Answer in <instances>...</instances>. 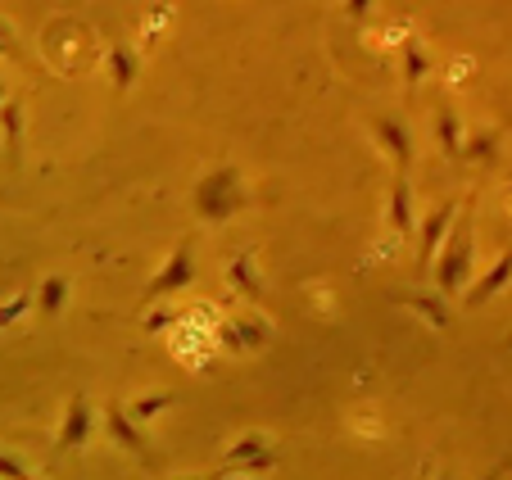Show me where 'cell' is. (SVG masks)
Segmentation results:
<instances>
[{
	"label": "cell",
	"mask_w": 512,
	"mask_h": 480,
	"mask_svg": "<svg viewBox=\"0 0 512 480\" xmlns=\"http://www.w3.org/2000/svg\"><path fill=\"white\" fill-rule=\"evenodd\" d=\"M503 345H508V349H512V336H508V340H503Z\"/></svg>",
	"instance_id": "484cf974"
},
{
	"label": "cell",
	"mask_w": 512,
	"mask_h": 480,
	"mask_svg": "<svg viewBox=\"0 0 512 480\" xmlns=\"http://www.w3.org/2000/svg\"><path fill=\"white\" fill-rule=\"evenodd\" d=\"M0 471H5V476H23L19 458H10V453H5V458H0Z\"/></svg>",
	"instance_id": "d4e9b609"
},
{
	"label": "cell",
	"mask_w": 512,
	"mask_h": 480,
	"mask_svg": "<svg viewBox=\"0 0 512 480\" xmlns=\"http://www.w3.org/2000/svg\"><path fill=\"white\" fill-rule=\"evenodd\" d=\"M404 77H408V87H417V82L426 77V50H422L417 37L404 41Z\"/></svg>",
	"instance_id": "5bb4252c"
},
{
	"label": "cell",
	"mask_w": 512,
	"mask_h": 480,
	"mask_svg": "<svg viewBox=\"0 0 512 480\" xmlns=\"http://www.w3.org/2000/svg\"><path fill=\"white\" fill-rule=\"evenodd\" d=\"M408 308H413L417 317H426V322H431L435 331H445L449 327V313H445V304H440V299H431V295H413V299H404Z\"/></svg>",
	"instance_id": "4fadbf2b"
},
{
	"label": "cell",
	"mask_w": 512,
	"mask_h": 480,
	"mask_svg": "<svg viewBox=\"0 0 512 480\" xmlns=\"http://www.w3.org/2000/svg\"><path fill=\"white\" fill-rule=\"evenodd\" d=\"M440 145H445V154H463L467 145L458 141V118L454 114H440Z\"/></svg>",
	"instance_id": "ac0fdd59"
},
{
	"label": "cell",
	"mask_w": 512,
	"mask_h": 480,
	"mask_svg": "<svg viewBox=\"0 0 512 480\" xmlns=\"http://www.w3.org/2000/svg\"><path fill=\"white\" fill-rule=\"evenodd\" d=\"M259 453H268V440H263V435H245V440H236L232 449H227V471L241 467V462H250V458H259Z\"/></svg>",
	"instance_id": "9a60e30c"
},
{
	"label": "cell",
	"mask_w": 512,
	"mask_h": 480,
	"mask_svg": "<svg viewBox=\"0 0 512 480\" xmlns=\"http://www.w3.org/2000/svg\"><path fill=\"white\" fill-rule=\"evenodd\" d=\"M390 227L404 236V231H413V200H408V182L404 173H395V186H390Z\"/></svg>",
	"instance_id": "30bf717a"
},
{
	"label": "cell",
	"mask_w": 512,
	"mask_h": 480,
	"mask_svg": "<svg viewBox=\"0 0 512 480\" xmlns=\"http://www.w3.org/2000/svg\"><path fill=\"white\" fill-rule=\"evenodd\" d=\"M508 281H512V254H503V259L494 263L481 281H476V290H467V308H481L485 299H494L503 286H508Z\"/></svg>",
	"instance_id": "ba28073f"
},
{
	"label": "cell",
	"mask_w": 512,
	"mask_h": 480,
	"mask_svg": "<svg viewBox=\"0 0 512 480\" xmlns=\"http://www.w3.org/2000/svg\"><path fill=\"white\" fill-rule=\"evenodd\" d=\"M372 132H377V141L390 150L395 173H408V164H413V141H408L404 123H395V118H377V123H372Z\"/></svg>",
	"instance_id": "8992f818"
},
{
	"label": "cell",
	"mask_w": 512,
	"mask_h": 480,
	"mask_svg": "<svg viewBox=\"0 0 512 480\" xmlns=\"http://www.w3.org/2000/svg\"><path fill=\"white\" fill-rule=\"evenodd\" d=\"M454 218H458V204L454 200H445L440 209H431V218H426V227H422V250H417V268H422V272L435 268V254H440V245H445Z\"/></svg>",
	"instance_id": "277c9868"
},
{
	"label": "cell",
	"mask_w": 512,
	"mask_h": 480,
	"mask_svg": "<svg viewBox=\"0 0 512 480\" xmlns=\"http://www.w3.org/2000/svg\"><path fill=\"white\" fill-rule=\"evenodd\" d=\"M463 154H472V159H494V154H499V141H494V132H476Z\"/></svg>",
	"instance_id": "ffe728a7"
},
{
	"label": "cell",
	"mask_w": 512,
	"mask_h": 480,
	"mask_svg": "<svg viewBox=\"0 0 512 480\" xmlns=\"http://www.w3.org/2000/svg\"><path fill=\"white\" fill-rule=\"evenodd\" d=\"M91 431H96V422H91L87 394H73V399H68L64 422H59V444H64V449H87Z\"/></svg>",
	"instance_id": "5b68a950"
},
{
	"label": "cell",
	"mask_w": 512,
	"mask_h": 480,
	"mask_svg": "<svg viewBox=\"0 0 512 480\" xmlns=\"http://www.w3.org/2000/svg\"><path fill=\"white\" fill-rule=\"evenodd\" d=\"M164 327H173V313H164V308L145 317V331H164Z\"/></svg>",
	"instance_id": "7402d4cb"
},
{
	"label": "cell",
	"mask_w": 512,
	"mask_h": 480,
	"mask_svg": "<svg viewBox=\"0 0 512 480\" xmlns=\"http://www.w3.org/2000/svg\"><path fill=\"white\" fill-rule=\"evenodd\" d=\"M105 431H109V440L123 444L127 453H145V435L136 431V422H132V417H127L118 404L105 408Z\"/></svg>",
	"instance_id": "52a82bcc"
},
{
	"label": "cell",
	"mask_w": 512,
	"mask_h": 480,
	"mask_svg": "<svg viewBox=\"0 0 512 480\" xmlns=\"http://www.w3.org/2000/svg\"><path fill=\"white\" fill-rule=\"evenodd\" d=\"M241 336H245V345H250V354L268 345V327H263L259 317H241Z\"/></svg>",
	"instance_id": "d6986e66"
},
{
	"label": "cell",
	"mask_w": 512,
	"mask_h": 480,
	"mask_svg": "<svg viewBox=\"0 0 512 480\" xmlns=\"http://www.w3.org/2000/svg\"><path fill=\"white\" fill-rule=\"evenodd\" d=\"M64 299H68V281L64 277H50V281H41V308H46L50 317L64 308Z\"/></svg>",
	"instance_id": "e0dca14e"
},
{
	"label": "cell",
	"mask_w": 512,
	"mask_h": 480,
	"mask_svg": "<svg viewBox=\"0 0 512 480\" xmlns=\"http://www.w3.org/2000/svg\"><path fill=\"white\" fill-rule=\"evenodd\" d=\"M227 277H232V286L241 290V295H250V299H259V295H263L259 277H254V254H236L232 268H227Z\"/></svg>",
	"instance_id": "8fae6325"
},
{
	"label": "cell",
	"mask_w": 512,
	"mask_h": 480,
	"mask_svg": "<svg viewBox=\"0 0 512 480\" xmlns=\"http://www.w3.org/2000/svg\"><path fill=\"white\" fill-rule=\"evenodd\" d=\"M345 10H349V14H354V19H363V14H368V10H372V0H345Z\"/></svg>",
	"instance_id": "cb8c5ba5"
},
{
	"label": "cell",
	"mask_w": 512,
	"mask_h": 480,
	"mask_svg": "<svg viewBox=\"0 0 512 480\" xmlns=\"http://www.w3.org/2000/svg\"><path fill=\"white\" fill-rule=\"evenodd\" d=\"M245 209V177L236 168H213L195 186V213L204 222H227L232 213Z\"/></svg>",
	"instance_id": "6da1fadb"
},
{
	"label": "cell",
	"mask_w": 512,
	"mask_h": 480,
	"mask_svg": "<svg viewBox=\"0 0 512 480\" xmlns=\"http://www.w3.org/2000/svg\"><path fill=\"white\" fill-rule=\"evenodd\" d=\"M195 281V263H191V240H182L173 250V259L164 263V268L150 277V286H145V304L150 299H168V295H177V290H186Z\"/></svg>",
	"instance_id": "3957f363"
},
{
	"label": "cell",
	"mask_w": 512,
	"mask_h": 480,
	"mask_svg": "<svg viewBox=\"0 0 512 480\" xmlns=\"http://www.w3.org/2000/svg\"><path fill=\"white\" fill-rule=\"evenodd\" d=\"M109 77H114L118 91L132 87V82H136V59H132V50H123V46L109 50Z\"/></svg>",
	"instance_id": "7c38bea8"
},
{
	"label": "cell",
	"mask_w": 512,
	"mask_h": 480,
	"mask_svg": "<svg viewBox=\"0 0 512 480\" xmlns=\"http://www.w3.org/2000/svg\"><path fill=\"white\" fill-rule=\"evenodd\" d=\"M28 313V295H14L10 304H5V322H14V317H23Z\"/></svg>",
	"instance_id": "603a6c76"
},
{
	"label": "cell",
	"mask_w": 512,
	"mask_h": 480,
	"mask_svg": "<svg viewBox=\"0 0 512 480\" xmlns=\"http://www.w3.org/2000/svg\"><path fill=\"white\" fill-rule=\"evenodd\" d=\"M272 467H277V458H272V453H259V458L241 462V467H232V471H245V476H263V471H272Z\"/></svg>",
	"instance_id": "44dd1931"
},
{
	"label": "cell",
	"mask_w": 512,
	"mask_h": 480,
	"mask_svg": "<svg viewBox=\"0 0 512 480\" xmlns=\"http://www.w3.org/2000/svg\"><path fill=\"white\" fill-rule=\"evenodd\" d=\"M0 118H5V145H10V164L23 159V100H5L0 105Z\"/></svg>",
	"instance_id": "9c48e42d"
},
{
	"label": "cell",
	"mask_w": 512,
	"mask_h": 480,
	"mask_svg": "<svg viewBox=\"0 0 512 480\" xmlns=\"http://www.w3.org/2000/svg\"><path fill=\"white\" fill-rule=\"evenodd\" d=\"M164 408H173V394L159 390V394H145V399H136V404H132V417H136V422H150V417H159Z\"/></svg>",
	"instance_id": "2e32d148"
},
{
	"label": "cell",
	"mask_w": 512,
	"mask_h": 480,
	"mask_svg": "<svg viewBox=\"0 0 512 480\" xmlns=\"http://www.w3.org/2000/svg\"><path fill=\"white\" fill-rule=\"evenodd\" d=\"M467 268H472V218L458 209L454 227H449L445 245L435 254V286L445 290V295H458V286L467 281Z\"/></svg>",
	"instance_id": "7a4b0ae2"
}]
</instances>
